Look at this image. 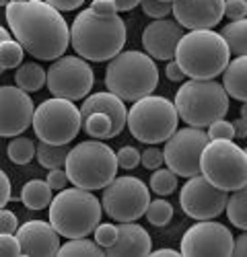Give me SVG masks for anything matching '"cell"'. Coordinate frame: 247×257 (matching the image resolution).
Segmentation results:
<instances>
[{
	"instance_id": "cell-28",
	"label": "cell",
	"mask_w": 247,
	"mask_h": 257,
	"mask_svg": "<svg viewBox=\"0 0 247 257\" xmlns=\"http://www.w3.org/2000/svg\"><path fill=\"white\" fill-rule=\"evenodd\" d=\"M224 210H226V216H229L233 226H237L241 230L247 228V191H245V187L233 191V196L226 198Z\"/></svg>"
},
{
	"instance_id": "cell-37",
	"label": "cell",
	"mask_w": 247,
	"mask_h": 257,
	"mask_svg": "<svg viewBox=\"0 0 247 257\" xmlns=\"http://www.w3.org/2000/svg\"><path fill=\"white\" fill-rule=\"evenodd\" d=\"M95 243L99 245V247H109V245H113V241H115V237H117V226L115 224H97L95 226Z\"/></svg>"
},
{
	"instance_id": "cell-30",
	"label": "cell",
	"mask_w": 247,
	"mask_h": 257,
	"mask_svg": "<svg viewBox=\"0 0 247 257\" xmlns=\"http://www.w3.org/2000/svg\"><path fill=\"white\" fill-rule=\"evenodd\" d=\"M7 155H9L11 163H15V165H27L35 157V144L29 138L15 136L7 146Z\"/></svg>"
},
{
	"instance_id": "cell-34",
	"label": "cell",
	"mask_w": 247,
	"mask_h": 257,
	"mask_svg": "<svg viewBox=\"0 0 247 257\" xmlns=\"http://www.w3.org/2000/svg\"><path fill=\"white\" fill-rule=\"evenodd\" d=\"M208 140H233L235 138V127H233V121H226L224 117L222 119H216L208 125Z\"/></svg>"
},
{
	"instance_id": "cell-38",
	"label": "cell",
	"mask_w": 247,
	"mask_h": 257,
	"mask_svg": "<svg viewBox=\"0 0 247 257\" xmlns=\"http://www.w3.org/2000/svg\"><path fill=\"white\" fill-rule=\"evenodd\" d=\"M140 163H142L144 169H151V171L159 169L163 165V151H159L157 144H151L147 151L140 155Z\"/></svg>"
},
{
	"instance_id": "cell-23",
	"label": "cell",
	"mask_w": 247,
	"mask_h": 257,
	"mask_svg": "<svg viewBox=\"0 0 247 257\" xmlns=\"http://www.w3.org/2000/svg\"><path fill=\"white\" fill-rule=\"evenodd\" d=\"M52 187L41 181V179H31L23 185V189H21V202L25 204V208L29 210H44L50 206L52 202Z\"/></svg>"
},
{
	"instance_id": "cell-24",
	"label": "cell",
	"mask_w": 247,
	"mask_h": 257,
	"mask_svg": "<svg viewBox=\"0 0 247 257\" xmlns=\"http://www.w3.org/2000/svg\"><path fill=\"white\" fill-rule=\"evenodd\" d=\"M15 82L19 89H23L25 93H35L46 84V70L41 68V64L37 62H25L17 66L15 72Z\"/></svg>"
},
{
	"instance_id": "cell-43",
	"label": "cell",
	"mask_w": 247,
	"mask_h": 257,
	"mask_svg": "<svg viewBox=\"0 0 247 257\" xmlns=\"http://www.w3.org/2000/svg\"><path fill=\"white\" fill-rule=\"evenodd\" d=\"M89 11L99 15V17H107V15H115L117 13V9H115V5L111 3V0H93Z\"/></svg>"
},
{
	"instance_id": "cell-40",
	"label": "cell",
	"mask_w": 247,
	"mask_h": 257,
	"mask_svg": "<svg viewBox=\"0 0 247 257\" xmlns=\"http://www.w3.org/2000/svg\"><path fill=\"white\" fill-rule=\"evenodd\" d=\"M247 15V3L245 0H224V17H229L231 21L245 19Z\"/></svg>"
},
{
	"instance_id": "cell-54",
	"label": "cell",
	"mask_w": 247,
	"mask_h": 257,
	"mask_svg": "<svg viewBox=\"0 0 247 257\" xmlns=\"http://www.w3.org/2000/svg\"><path fill=\"white\" fill-rule=\"evenodd\" d=\"M163 3H173V0H163Z\"/></svg>"
},
{
	"instance_id": "cell-7",
	"label": "cell",
	"mask_w": 247,
	"mask_h": 257,
	"mask_svg": "<svg viewBox=\"0 0 247 257\" xmlns=\"http://www.w3.org/2000/svg\"><path fill=\"white\" fill-rule=\"evenodd\" d=\"M177 115L192 127H208L229 113V95L222 84L210 80H185L175 93Z\"/></svg>"
},
{
	"instance_id": "cell-17",
	"label": "cell",
	"mask_w": 247,
	"mask_h": 257,
	"mask_svg": "<svg viewBox=\"0 0 247 257\" xmlns=\"http://www.w3.org/2000/svg\"><path fill=\"white\" fill-rule=\"evenodd\" d=\"M171 13L183 29H212L224 17V0H173Z\"/></svg>"
},
{
	"instance_id": "cell-14",
	"label": "cell",
	"mask_w": 247,
	"mask_h": 257,
	"mask_svg": "<svg viewBox=\"0 0 247 257\" xmlns=\"http://www.w3.org/2000/svg\"><path fill=\"white\" fill-rule=\"evenodd\" d=\"M233 234L224 224L212 220H198L181 237L179 253L185 257H231Z\"/></svg>"
},
{
	"instance_id": "cell-35",
	"label": "cell",
	"mask_w": 247,
	"mask_h": 257,
	"mask_svg": "<svg viewBox=\"0 0 247 257\" xmlns=\"http://www.w3.org/2000/svg\"><path fill=\"white\" fill-rule=\"evenodd\" d=\"M115 159H117V167L126 169V171L136 169L140 165V153L136 151L134 146H121L119 151L115 153Z\"/></svg>"
},
{
	"instance_id": "cell-26",
	"label": "cell",
	"mask_w": 247,
	"mask_h": 257,
	"mask_svg": "<svg viewBox=\"0 0 247 257\" xmlns=\"http://www.w3.org/2000/svg\"><path fill=\"white\" fill-rule=\"evenodd\" d=\"M82 123H80V130H85L91 138L95 140H105V138H115V130H113V123L105 113H99V111H91L87 115H80Z\"/></svg>"
},
{
	"instance_id": "cell-5",
	"label": "cell",
	"mask_w": 247,
	"mask_h": 257,
	"mask_svg": "<svg viewBox=\"0 0 247 257\" xmlns=\"http://www.w3.org/2000/svg\"><path fill=\"white\" fill-rule=\"evenodd\" d=\"M50 224L60 237L78 239L89 237L101 222V202L93 191L80 187H64L50 202Z\"/></svg>"
},
{
	"instance_id": "cell-29",
	"label": "cell",
	"mask_w": 247,
	"mask_h": 257,
	"mask_svg": "<svg viewBox=\"0 0 247 257\" xmlns=\"http://www.w3.org/2000/svg\"><path fill=\"white\" fill-rule=\"evenodd\" d=\"M56 255H66V257H103L105 255V251H103V247H99L95 241H89L87 237H78V239H70L68 243L60 245L58 247V253Z\"/></svg>"
},
{
	"instance_id": "cell-9",
	"label": "cell",
	"mask_w": 247,
	"mask_h": 257,
	"mask_svg": "<svg viewBox=\"0 0 247 257\" xmlns=\"http://www.w3.org/2000/svg\"><path fill=\"white\" fill-rule=\"evenodd\" d=\"M179 123L173 101L161 95H147L128 109L126 125L130 134L144 144H161L167 140Z\"/></svg>"
},
{
	"instance_id": "cell-12",
	"label": "cell",
	"mask_w": 247,
	"mask_h": 257,
	"mask_svg": "<svg viewBox=\"0 0 247 257\" xmlns=\"http://www.w3.org/2000/svg\"><path fill=\"white\" fill-rule=\"evenodd\" d=\"M46 84L54 97L80 101L91 93L95 72L80 56H60L52 62L50 70H46Z\"/></svg>"
},
{
	"instance_id": "cell-52",
	"label": "cell",
	"mask_w": 247,
	"mask_h": 257,
	"mask_svg": "<svg viewBox=\"0 0 247 257\" xmlns=\"http://www.w3.org/2000/svg\"><path fill=\"white\" fill-rule=\"evenodd\" d=\"M9 3H11V0H0V7H7Z\"/></svg>"
},
{
	"instance_id": "cell-42",
	"label": "cell",
	"mask_w": 247,
	"mask_h": 257,
	"mask_svg": "<svg viewBox=\"0 0 247 257\" xmlns=\"http://www.w3.org/2000/svg\"><path fill=\"white\" fill-rule=\"evenodd\" d=\"M46 183H48L52 189H56V191L64 189V187H66V183H68L66 171H62V169H50V173H48Z\"/></svg>"
},
{
	"instance_id": "cell-19",
	"label": "cell",
	"mask_w": 247,
	"mask_h": 257,
	"mask_svg": "<svg viewBox=\"0 0 247 257\" xmlns=\"http://www.w3.org/2000/svg\"><path fill=\"white\" fill-rule=\"evenodd\" d=\"M15 237L21 247V255L31 257H54L60 247V234L50 222L44 220H27L19 224Z\"/></svg>"
},
{
	"instance_id": "cell-44",
	"label": "cell",
	"mask_w": 247,
	"mask_h": 257,
	"mask_svg": "<svg viewBox=\"0 0 247 257\" xmlns=\"http://www.w3.org/2000/svg\"><path fill=\"white\" fill-rule=\"evenodd\" d=\"M11 191H13L11 179H9V175L5 173V171L0 169V208H5L11 202V198H13Z\"/></svg>"
},
{
	"instance_id": "cell-3",
	"label": "cell",
	"mask_w": 247,
	"mask_h": 257,
	"mask_svg": "<svg viewBox=\"0 0 247 257\" xmlns=\"http://www.w3.org/2000/svg\"><path fill=\"white\" fill-rule=\"evenodd\" d=\"M173 60L185 76L194 80H210L222 74L231 54L220 33L212 29H192L181 35Z\"/></svg>"
},
{
	"instance_id": "cell-6",
	"label": "cell",
	"mask_w": 247,
	"mask_h": 257,
	"mask_svg": "<svg viewBox=\"0 0 247 257\" xmlns=\"http://www.w3.org/2000/svg\"><path fill=\"white\" fill-rule=\"evenodd\" d=\"M117 159L113 148L101 140H85L70 148L66 155L64 171L74 187L103 189L117 175Z\"/></svg>"
},
{
	"instance_id": "cell-50",
	"label": "cell",
	"mask_w": 247,
	"mask_h": 257,
	"mask_svg": "<svg viewBox=\"0 0 247 257\" xmlns=\"http://www.w3.org/2000/svg\"><path fill=\"white\" fill-rule=\"evenodd\" d=\"M149 255H173V257H177V255H181L179 251H175V249H157V251H151Z\"/></svg>"
},
{
	"instance_id": "cell-47",
	"label": "cell",
	"mask_w": 247,
	"mask_h": 257,
	"mask_svg": "<svg viewBox=\"0 0 247 257\" xmlns=\"http://www.w3.org/2000/svg\"><path fill=\"white\" fill-rule=\"evenodd\" d=\"M233 127H235V136H239V138L247 136V107L245 105L241 107V117L233 121Z\"/></svg>"
},
{
	"instance_id": "cell-41",
	"label": "cell",
	"mask_w": 247,
	"mask_h": 257,
	"mask_svg": "<svg viewBox=\"0 0 247 257\" xmlns=\"http://www.w3.org/2000/svg\"><path fill=\"white\" fill-rule=\"evenodd\" d=\"M19 228V220H17V214L7 210V208H0V232H9L15 234V230Z\"/></svg>"
},
{
	"instance_id": "cell-20",
	"label": "cell",
	"mask_w": 247,
	"mask_h": 257,
	"mask_svg": "<svg viewBox=\"0 0 247 257\" xmlns=\"http://www.w3.org/2000/svg\"><path fill=\"white\" fill-rule=\"evenodd\" d=\"M103 251L107 257H144L153 251V241L144 226L136 222H119L113 245Z\"/></svg>"
},
{
	"instance_id": "cell-11",
	"label": "cell",
	"mask_w": 247,
	"mask_h": 257,
	"mask_svg": "<svg viewBox=\"0 0 247 257\" xmlns=\"http://www.w3.org/2000/svg\"><path fill=\"white\" fill-rule=\"evenodd\" d=\"M151 202V191L142 179L132 175L113 177L103 187L101 208L107 212V216L117 222H136L144 216Z\"/></svg>"
},
{
	"instance_id": "cell-2",
	"label": "cell",
	"mask_w": 247,
	"mask_h": 257,
	"mask_svg": "<svg viewBox=\"0 0 247 257\" xmlns=\"http://www.w3.org/2000/svg\"><path fill=\"white\" fill-rule=\"evenodd\" d=\"M126 37V23L117 13L99 17L87 9L80 11L70 25V46L82 60L91 62H107L117 56Z\"/></svg>"
},
{
	"instance_id": "cell-18",
	"label": "cell",
	"mask_w": 247,
	"mask_h": 257,
	"mask_svg": "<svg viewBox=\"0 0 247 257\" xmlns=\"http://www.w3.org/2000/svg\"><path fill=\"white\" fill-rule=\"evenodd\" d=\"M183 27L171 19H155L142 31V48L153 60H173Z\"/></svg>"
},
{
	"instance_id": "cell-39",
	"label": "cell",
	"mask_w": 247,
	"mask_h": 257,
	"mask_svg": "<svg viewBox=\"0 0 247 257\" xmlns=\"http://www.w3.org/2000/svg\"><path fill=\"white\" fill-rule=\"evenodd\" d=\"M0 255L3 257H17L21 255V247L15 234L9 232H0Z\"/></svg>"
},
{
	"instance_id": "cell-15",
	"label": "cell",
	"mask_w": 247,
	"mask_h": 257,
	"mask_svg": "<svg viewBox=\"0 0 247 257\" xmlns=\"http://www.w3.org/2000/svg\"><path fill=\"white\" fill-rule=\"evenodd\" d=\"M226 198H229V191L214 187L204 175H194L188 177L181 187L179 204L185 216L194 220H212L222 214Z\"/></svg>"
},
{
	"instance_id": "cell-51",
	"label": "cell",
	"mask_w": 247,
	"mask_h": 257,
	"mask_svg": "<svg viewBox=\"0 0 247 257\" xmlns=\"http://www.w3.org/2000/svg\"><path fill=\"white\" fill-rule=\"evenodd\" d=\"M9 37H11V35H9V31H7L3 25H0V41H5V39H9ZM3 72H5V70L0 68V74H3Z\"/></svg>"
},
{
	"instance_id": "cell-27",
	"label": "cell",
	"mask_w": 247,
	"mask_h": 257,
	"mask_svg": "<svg viewBox=\"0 0 247 257\" xmlns=\"http://www.w3.org/2000/svg\"><path fill=\"white\" fill-rule=\"evenodd\" d=\"M68 144H48V142H39L35 146V157L37 163L44 169H62L66 163V155H68Z\"/></svg>"
},
{
	"instance_id": "cell-33",
	"label": "cell",
	"mask_w": 247,
	"mask_h": 257,
	"mask_svg": "<svg viewBox=\"0 0 247 257\" xmlns=\"http://www.w3.org/2000/svg\"><path fill=\"white\" fill-rule=\"evenodd\" d=\"M151 189L157 196H169L177 189V175L171 169H155L151 175Z\"/></svg>"
},
{
	"instance_id": "cell-8",
	"label": "cell",
	"mask_w": 247,
	"mask_h": 257,
	"mask_svg": "<svg viewBox=\"0 0 247 257\" xmlns=\"http://www.w3.org/2000/svg\"><path fill=\"white\" fill-rule=\"evenodd\" d=\"M200 175L214 187L237 191L247 185V153L233 140H208L200 155Z\"/></svg>"
},
{
	"instance_id": "cell-49",
	"label": "cell",
	"mask_w": 247,
	"mask_h": 257,
	"mask_svg": "<svg viewBox=\"0 0 247 257\" xmlns=\"http://www.w3.org/2000/svg\"><path fill=\"white\" fill-rule=\"evenodd\" d=\"M111 3L115 5L117 13H119V11H132V9H136L140 5V0H111Z\"/></svg>"
},
{
	"instance_id": "cell-31",
	"label": "cell",
	"mask_w": 247,
	"mask_h": 257,
	"mask_svg": "<svg viewBox=\"0 0 247 257\" xmlns=\"http://www.w3.org/2000/svg\"><path fill=\"white\" fill-rule=\"evenodd\" d=\"M23 56L25 50L21 48V44L17 39H5L0 41V68L9 70V68H17L23 64Z\"/></svg>"
},
{
	"instance_id": "cell-4",
	"label": "cell",
	"mask_w": 247,
	"mask_h": 257,
	"mask_svg": "<svg viewBox=\"0 0 247 257\" xmlns=\"http://www.w3.org/2000/svg\"><path fill=\"white\" fill-rule=\"evenodd\" d=\"M159 84L157 62L144 52L128 50L113 56L105 70V87L124 103L151 95Z\"/></svg>"
},
{
	"instance_id": "cell-53",
	"label": "cell",
	"mask_w": 247,
	"mask_h": 257,
	"mask_svg": "<svg viewBox=\"0 0 247 257\" xmlns=\"http://www.w3.org/2000/svg\"><path fill=\"white\" fill-rule=\"evenodd\" d=\"M11 3H27V0H11Z\"/></svg>"
},
{
	"instance_id": "cell-10",
	"label": "cell",
	"mask_w": 247,
	"mask_h": 257,
	"mask_svg": "<svg viewBox=\"0 0 247 257\" xmlns=\"http://www.w3.org/2000/svg\"><path fill=\"white\" fill-rule=\"evenodd\" d=\"M80 109L74 101L52 97L41 101L33 109V132L39 142L48 144H70L80 132Z\"/></svg>"
},
{
	"instance_id": "cell-16",
	"label": "cell",
	"mask_w": 247,
	"mask_h": 257,
	"mask_svg": "<svg viewBox=\"0 0 247 257\" xmlns=\"http://www.w3.org/2000/svg\"><path fill=\"white\" fill-rule=\"evenodd\" d=\"M33 101L29 93L19 87L3 84L0 87V136L15 138L21 136L33 119Z\"/></svg>"
},
{
	"instance_id": "cell-36",
	"label": "cell",
	"mask_w": 247,
	"mask_h": 257,
	"mask_svg": "<svg viewBox=\"0 0 247 257\" xmlns=\"http://www.w3.org/2000/svg\"><path fill=\"white\" fill-rule=\"evenodd\" d=\"M142 11L151 19H165L171 13V3H163V0H140Z\"/></svg>"
},
{
	"instance_id": "cell-46",
	"label": "cell",
	"mask_w": 247,
	"mask_h": 257,
	"mask_svg": "<svg viewBox=\"0 0 247 257\" xmlns=\"http://www.w3.org/2000/svg\"><path fill=\"white\" fill-rule=\"evenodd\" d=\"M165 74H167V78H169L171 82H181V80L185 78L183 70L179 68V64H177L175 60H169V62H167V68H165Z\"/></svg>"
},
{
	"instance_id": "cell-1",
	"label": "cell",
	"mask_w": 247,
	"mask_h": 257,
	"mask_svg": "<svg viewBox=\"0 0 247 257\" xmlns=\"http://www.w3.org/2000/svg\"><path fill=\"white\" fill-rule=\"evenodd\" d=\"M9 29L29 56L37 60H58L70 46V27L60 11L44 0L9 3Z\"/></svg>"
},
{
	"instance_id": "cell-45",
	"label": "cell",
	"mask_w": 247,
	"mask_h": 257,
	"mask_svg": "<svg viewBox=\"0 0 247 257\" xmlns=\"http://www.w3.org/2000/svg\"><path fill=\"white\" fill-rule=\"evenodd\" d=\"M44 3H48L50 7H54L56 11H74L78 7H82V3L85 0H44Z\"/></svg>"
},
{
	"instance_id": "cell-22",
	"label": "cell",
	"mask_w": 247,
	"mask_h": 257,
	"mask_svg": "<svg viewBox=\"0 0 247 257\" xmlns=\"http://www.w3.org/2000/svg\"><path fill=\"white\" fill-rule=\"evenodd\" d=\"M222 89L224 93L245 103L247 101V58L237 56L235 60H229L226 68L222 70Z\"/></svg>"
},
{
	"instance_id": "cell-48",
	"label": "cell",
	"mask_w": 247,
	"mask_h": 257,
	"mask_svg": "<svg viewBox=\"0 0 247 257\" xmlns=\"http://www.w3.org/2000/svg\"><path fill=\"white\" fill-rule=\"evenodd\" d=\"M247 255V234H239L237 239H233V251L231 257H245Z\"/></svg>"
},
{
	"instance_id": "cell-32",
	"label": "cell",
	"mask_w": 247,
	"mask_h": 257,
	"mask_svg": "<svg viewBox=\"0 0 247 257\" xmlns=\"http://www.w3.org/2000/svg\"><path fill=\"white\" fill-rule=\"evenodd\" d=\"M144 216L153 226H165L173 218V206L167 200H153L144 210Z\"/></svg>"
},
{
	"instance_id": "cell-13",
	"label": "cell",
	"mask_w": 247,
	"mask_h": 257,
	"mask_svg": "<svg viewBox=\"0 0 247 257\" xmlns=\"http://www.w3.org/2000/svg\"><path fill=\"white\" fill-rule=\"evenodd\" d=\"M208 142V136L202 127H181L175 130L163 148V163H167V169H171L179 177H194L200 175V155L202 148Z\"/></svg>"
},
{
	"instance_id": "cell-21",
	"label": "cell",
	"mask_w": 247,
	"mask_h": 257,
	"mask_svg": "<svg viewBox=\"0 0 247 257\" xmlns=\"http://www.w3.org/2000/svg\"><path fill=\"white\" fill-rule=\"evenodd\" d=\"M78 109H80V115H87V113H91V111L105 113V115L111 119V123H113L115 136L121 134L124 125H126V117H128V107L124 105V101H121L119 97H115V95L109 93V91L87 95Z\"/></svg>"
},
{
	"instance_id": "cell-25",
	"label": "cell",
	"mask_w": 247,
	"mask_h": 257,
	"mask_svg": "<svg viewBox=\"0 0 247 257\" xmlns=\"http://www.w3.org/2000/svg\"><path fill=\"white\" fill-rule=\"evenodd\" d=\"M220 37L224 39V44H226V48H229L231 56H235V58L245 56V52H247V21L239 19V21H233V23H229V25H224Z\"/></svg>"
}]
</instances>
